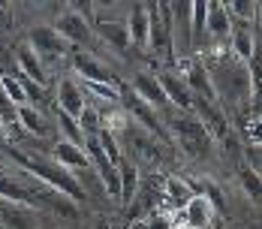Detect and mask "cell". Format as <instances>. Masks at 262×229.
Masks as SVG:
<instances>
[{
  "mask_svg": "<svg viewBox=\"0 0 262 229\" xmlns=\"http://www.w3.org/2000/svg\"><path fill=\"white\" fill-rule=\"evenodd\" d=\"M202 67L208 70L214 94L220 100V109H241L253 97V81H250V67L235 57L229 49H217V54L199 57Z\"/></svg>",
  "mask_w": 262,
  "mask_h": 229,
  "instance_id": "cell-1",
  "label": "cell"
},
{
  "mask_svg": "<svg viewBox=\"0 0 262 229\" xmlns=\"http://www.w3.org/2000/svg\"><path fill=\"white\" fill-rule=\"evenodd\" d=\"M91 30L103 39L108 49H115L118 54L130 51V33H127V22H115V18H94Z\"/></svg>",
  "mask_w": 262,
  "mask_h": 229,
  "instance_id": "cell-11",
  "label": "cell"
},
{
  "mask_svg": "<svg viewBox=\"0 0 262 229\" xmlns=\"http://www.w3.org/2000/svg\"><path fill=\"white\" fill-rule=\"evenodd\" d=\"M166 130H169V136L178 139V145L190 157H196V160L208 157L211 148H214V136L205 130V124L193 112H178V109L169 112L166 115Z\"/></svg>",
  "mask_w": 262,
  "mask_h": 229,
  "instance_id": "cell-3",
  "label": "cell"
},
{
  "mask_svg": "<svg viewBox=\"0 0 262 229\" xmlns=\"http://www.w3.org/2000/svg\"><path fill=\"white\" fill-rule=\"evenodd\" d=\"M205 22H208V3H193V9H190L193 39H199V36H205V33H208V30H205Z\"/></svg>",
  "mask_w": 262,
  "mask_h": 229,
  "instance_id": "cell-29",
  "label": "cell"
},
{
  "mask_svg": "<svg viewBox=\"0 0 262 229\" xmlns=\"http://www.w3.org/2000/svg\"><path fill=\"white\" fill-rule=\"evenodd\" d=\"M172 49L181 54L193 51V25H190V9L193 3H172Z\"/></svg>",
  "mask_w": 262,
  "mask_h": 229,
  "instance_id": "cell-9",
  "label": "cell"
},
{
  "mask_svg": "<svg viewBox=\"0 0 262 229\" xmlns=\"http://www.w3.org/2000/svg\"><path fill=\"white\" fill-rule=\"evenodd\" d=\"M15 60H18V70H21V76L46 88V81H49V73H46V64H42V57H39L36 51L30 49V46H21V49L15 51Z\"/></svg>",
  "mask_w": 262,
  "mask_h": 229,
  "instance_id": "cell-16",
  "label": "cell"
},
{
  "mask_svg": "<svg viewBox=\"0 0 262 229\" xmlns=\"http://www.w3.org/2000/svg\"><path fill=\"white\" fill-rule=\"evenodd\" d=\"M18 127L33 133V136H46L49 133V124L42 118V112L36 106H18Z\"/></svg>",
  "mask_w": 262,
  "mask_h": 229,
  "instance_id": "cell-22",
  "label": "cell"
},
{
  "mask_svg": "<svg viewBox=\"0 0 262 229\" xmlns=\"http://www.w3.org/2000/svg\"><path fill=\"white\" fill-rule=\"evenodd\" d=\"M0 130H3V124H0Z\"/></svg>",
  "mask_w": 262,
  "mask_h": 229,
  "instance_id": "cell-36",
  "label": "cell"
},
{
  "mask_svg": "<svg viewBox=\"0 0 262 229\" xmlns=\"http://www.w3.org/2000/svg\"><path fill=\"white\" fill-rule=\"evenodd\" d=\"M27 46L36 51L39 57H63L67 51H70V43L54 30L52 25H36L30 27V33H27Z\"/></svg>",
  "mask_w": 262,
  "mask_h": 229,
  "instance_id": "cell-6",
  "label": "cell"
},
{
  "mask_svg": "<svg viewBox=\"0 0 262 229\" xmlns=\"http://www.w3.org/2000/svg\"><path fill=\"white\" fill-rule=\"evenodd\" d=\"M0 91L15 102V106H27V97H25V88L15 76H0Z\"/></svg>",
  "mask_w": 262,
  "mask_h": 229,
  "instance_id": "cell-28",
  "label": "cell"
},
{
  "mask_svg": "<svg viewBox=\"0 0 262 229\" xmlns=\"http://www.w3.org/2000/svg\"><path fill=\"white\" fill-rule=\"evenodd\" d=\"M39 229H49V226H39Z\"/></svg>",
  "mask_w": 262,
  "mask_h": 229,
  "instance_id": "cell-35",
  "label": "cell"
},
{
  "mask_svg": "<svg viewBox=\"0 0 262 229\" xmlns=\"http://www.w3.org/2000/svg\"><path fill=\"white\" fill-rule=\"evenodd\" d=\"M127 33H130V46H139V49L148 46L151 22H148V6L145 3H133L130 18H127Z\"/></svg>",
  "mask_w": 262,
  "mask_h": 229,
  "instance_id": "cell-15",
  "label": "cell"
},
{
  "mask_svg": "<svg viewBox=\"0 0 262 229\" xmlns=\"http://www.w3.org/2000/svg\"><path fill=\"white\" fill-rule=\"evenodd\" d=\"M259 175H262V172H259Z\"/></svg>",
  "mask_w": 262,
  "mask_h": 229,
  "instance_id": "cell-38",
  "label": "cell"
},
{
  "mask_svg": "<svg viewBox=\"0 0 262 229\" xmlns=\"http://www.w3.org/2000/svg\"><path fill=\"white\" fill-rule=\"evenodd\" d=\"M73 70L88 85H118L115 73L105 67L103 60H97V54H91V51H73Z\"/></svg>",
  "mask_w": 262,
  "mask_h": 229,
  "instance_id": "cell-8",
  "label": "cell"
},
{
  "mask_svg": "<svg viewBox=\"0 0 262 229\" xmlns=\"http://www.w3.org/2000/svg\"><path fill=\"white\" fill-rule=\"evenodd\" d=\"M157 78H160V85H163V94H166V100H169L172 109H178V112H193V94H190L187 81H184L175 70H163Z\"/></svg>",
  "mask_w": 262,
  "mask_h": 229,
  "instance_id": "cell-10",
  "label": "cell"
},
{
  "mask_svg": "<svg viewBox=\"0 0 262 229\" xmlns=\"http://www.w3.org/2000/svg\"><path fill=\"white\" fill-rule=\"evenodd\" d=\"M0 202H12V205H30L33 208V196H30V190L21 187L18 181L6 178V175H0Z\"/></svg>",
  "mask_w": 262,
  "mask_h": 229,
  "instance_id": "cell-21",
  "label": "cell"
},
{
  "mask_svg": "<svg viewBox=\"0 0 262 229\" xmlns=\"http://www.w3.org/2000/svg\"><path fill=\"white\" fill-rule=\"evenodd\" d=\"M226 12H229L232 22H253L256 12H259V6L250 3V0H232V3H226Z\"/></svg>",
  "mask_w": 262,
  "mask_h": 229,
  "instance_id": "cell-27",
  "label": "cell"
},
{
  "mask_svg": "<svg viewBox=\"0 0 262 229\" xmlns=\"http://www.w3.org/2000/svg\"><path fill=\"white\" fill-rule=\"evenodd\" d=\"M205 30H208L214 39H223V36L232 33V18H229V12H226V3H208Z\"/></svg>",
  "mask_w": 262,
  "mask_h": 229,
  "instance_id": "cell-20",
  "label": "cell"
},
{
  "mask_svg": "<svg viewBox=\"0 0 262 229\" xmlns=\"http://www.w3.org/2000/svg\"><path fill=\"white\" fill-rule=\"evenodd\" d=\"M54 163L57 166H63V169H91V160H88V154H84V148H79V145H73V142H67V139H60L57 145H54Z\"/></svg>",
  "mask_w": 262,
  "mask_h": 229,
  "instance_id": "cell-18",
  "label": "cell"
},
{
  "mask_svg": "<svg viewBox=\"0 0 262 229\" xmlns=\"http://www.w3.org/2000/svg\"><path fill=\"white\" fill-rule=\"evenodd\" d=\"M145 6H148V22H151L148 49L169 51V60L175 64V51H172V9H169V3H145Z\"/></svg>",
  "mask_w": 262,
  "mask_h": 229,
  "instance_id": "cell-4",
  "label": "cell"
},
{
  "mask_svg": "<svg viewBox=\"0 0 262 229\" xmlns=\"http://www.w3.org/2000/svg\"><path fill=\"white\" fill-rule=\"evenodd\" d=\"M184 226L187 229H208L211 217H214V205L205 196H193L190 202L184 205Z\"/></svg>",
  "mask_w": 262,
  "mask_h": 229,
  "instance_id": "cell-17",
  "label": "cell"
},
{
  "mask_svg": "<svg viewBox=\"0 0 262 229\" xmlns=\"http://www.w3.org/2000/svg\"><path fill=\"white\" fill-rule=\"evenodd\" d=\"M133 229H145V223H136V226H133Z\"/></svg>",
  "mask_w": 262,
  "mask_h": 229,
  "instance_id": "cell-33",
  "label": "cell"
},
{
  "mask_svg": "<svg viewBox=\"0 0 262 229\" xmlns=\"http://www.w3.org/2000/svg\"><path fill=\"white\" fill-rule=\"evenodd\" d=\"M103 229H108V226H103Z\"/></svg>",
  "mask_w": 262,
  "mask_h": 229,
  "instance_id": "cell-37",
  "label": "cell"
},
{
  "mask_svg": "<svg viewBox=\"0 0 262 229\" xmlns=\"http://www.w3.org/2000/svg\"><path fill=\"white\" fill-rule=\"evenodd\" d=\"M52 27L70 43V46H91V39H94V30H91V25L81 18V15H76L70 6L57 15L52 22Z\"/></svg>",
  "mask_w": 262,
  "mask_h": 229,
  "instance_id": "cell-7",
  "label": "cell"
},
{
  "mask_svg": "<svg viewBox=\"0 0 262 229\" xmlns=\"http://www.w3.org/2000/svg\"><path fill=\"white\" fill-rule=\"evenodd\" d=\"M57 127L63 133V139L67 142H73V145H84V130L79 127V121L76 118H70V115H63V112H57Z\"/></svg>",
  "mask_w": 262,
  "mask_h": 229,
  "instance_id": "cell-26",
  "label": "cell"
},
{
  "mask_svg": "<svg viewBox=\"0 0 262 229\" xmlns=\"http://www.w3.org/2000/svg\"><path fill=\"white\" fill-rule=\"evenodd\" d=\"M12 157L21 163V169H27L33 178L39 181V184H46V187H52L57 190L60 196H67L70 202H84L88 199V193H84V184H81L70 169H63V166H57L54 160H46V157H30V154H18L12 151Z\"/></svg>",
  "mask_w": 262,
  "mask_h": 229,
  "instance_id": "cell-2",
  "label": "cell"
},
{
  "mask_svg": "<svg viewBox=\"0 0 262 229\" xmlns=\"http://www.w3.org/2000/svg\"><path fill=\"white\" fill-rule=\"evenodd\" d=\"M238 181H241V190L253 199L256 205H262V175L247 163V166H241V172H238Z\"/></svg>",
  "mask_w": 262,
  "mask_h": 229,
  "instance_id": "cell-23",
  "label": "cell"
},
{
  "mask_svg": "<svg viewBox=\"0 0 262 229\" xmlns=\"http://www.w3.org/2000/svg\"><path fill=\"white\" fill-rule=\"evenodd\" d=\"M253 154H259V157H262V148H256V151H253Z\"/></svg>",
  "mask_w": 262,
  "mask_h": 229,
  "instance_id": "cell-34",
  "label": "cell"
},
{
  "mask_svg": "<svg viewBox=\"0 0 262 229\" xmlns=\"http://www.w3.org/2000/svg\"><path fill=\"white\" fill-rule=\"evenodd\" d=\"M145 229H172L169 217H160V214H151V220L145 223Z\"/></svg>",
  "mask_w": 262,
  "mask_h": 229,
  "instance_id": "cell-32",
  "label": "cell"
},
{
  "mask_svg": "<svg viewBox=\"0 0 262 229\" xmlns=\"http://www.w3.org/2000/svg\"><path fill=\"white\" fill-rule=\"evenodd\" d=\"M247 136H250V142L262 148V118H253L250 124H247Z\"/></svg>",
  "mask_w": 262,
  "mask_h": 229,
  "instance_id": "cell-31",
  "label": "cell"
},
{
  "mask_svg": "<svg viewBox=\"0 0 262 229\" xmlns=\"http://www.w3.org/2000/svg\"><path fill=\"white\" fill-rule=\"evenodd\" d=\"M118 181H121V205H130L136 199V193H139V169H136V163L130 160H121L118 163Z\"/></svg>",
  "mask_w": 262,
  "mask_h": 229,
  "instance_id": "cell-19",
  "label": "cell"
},
{
  "mask_svg": "<svg viewBox=\"0 0 262 229\" xmlns=\"http://www.w3.org/2000/svg\"><path fill=\"white\" fill-rule=\"evenodd\" d=\"M166 196H169V202L175 205V208H184V205L193 199V190L178 175H166Z\"/></svg>",
  "mask_w": 262,
  "mask_h": 229,
  "instance_id": "cell-24",
  "label": "cell"
},
{
  "mask_svg": "<svg viewBox=\"0 0 262 229\" xmlns=\"http://www.w3.org/2000/svg\"><path fill=\"white\" fill-rule=\"evenodd\" d=\"M97 139H100V148H103V154L108 157V163L118 169V163L124 160V157H121V139H118V133H112V130L103 127L97 133Z\"/></svg>",
  "mask_w": 262,
  "mask_h": 229,
  "instance_id": "cell-25",
  "label": "cell"
},
{
  "mask_svg": "<svg viewBox=\"0 0 262 229\" xmlns=\"http://www.w3.org/2000/svg\"><path fill=\"white\" fill-rule=\"evenodd\" d=\"M54 97H57V112H63V115H70V118H76V121L81 118V112L88 109V102H84V91H81L73 78H60Z\"/></svg>",
  "mask_w": 262,
  "mask_h": 229,
  "instance_id": "cell-12",
  "label": "cell"
},
{
  "mask_svg": "<svg viewBox=\"0 0 262 229\" xmlns=\"http://www.w3.org/2000/svg\"><path fill=\"white\" fill-rule=\"evenodd\" d=\"M229 39H232V46L229 51L241 57L244 64H250V57H253V51H256V30H253V22H232V33H229Z\"/></svg>",
  "mask_w": 262,
  "mask_h": 229,
  "instance_id": "cell-14",
  "label": "cell"
},
{
  "mask_svg": "<svg viewBox=\"0 0 262 229\" xmlns=\"http://www.w3.org/2000/svg\"><path fill=\"white\" fill-rule=\"evenodd\" d=\"M130 91L139 97V100L145 102V106H151L154 112H163V115H169L172 112V106L166 100V94H163V85H160V78L154 73H136L130 81Z\"/></svg>",
  "mask_w": 262,
  "mask_h": 229,
  "instance_id": "cell-5",
  "label": "cell"
},
{
  "mask_svg": "<svg viewBox=\"0 0 262 229\" xmlns=\"http://www.w3.org/2000/svg\"><path fill=\"white\" fill-rule=\"evenodd\" d=\"M0 226L3 229H39L36 208H30V205L0 202Z\"/></svg>",
  "mask_w": 262,
  "mask_h": 229,
  "instance_id": "cell-13",
  "label": "cell"
},
{
  "mask_svg": "<svg viewBox=\"0 0 262 229\" xmlns=\"http://www.w3.org/2000/svg\"><path fill=\"white\" fill-rule=\"evenodd\" d=\"M0 124L3 127H18V106L0 91Z\"/></svg>",
  "mask_w": 262,
  "mask_h": 229,
  "instance_id": "cell-30",
  "label": "cell"
}]
</instances>
